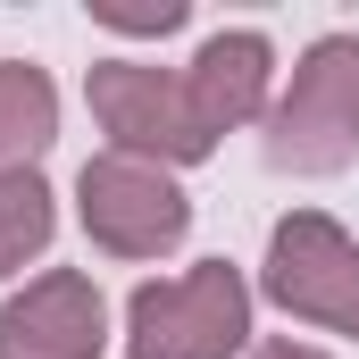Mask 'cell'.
Here are the masks:
<instances>
[{"label": "cell", "mask_w": 359, "mask_h": 359, "mask_svg": "<svg viewBox=\"0 0 359 359\" xmlns=\"http://www.w3.org/2000/svg\"><path fill=\"white\" fill-rule=\"evenodd\" d=\"M351 142H359V34H326L292 67V92H284L276 134H268V159L301 168V176H326V168L351 159Z\"/></svg>", "instance_id": "6da1fadb"}, {"label": "cell", "mask_w": 359, "mask_h": 359, "mask_svg": "<svg viewBox=\"0 0 359 359\" xmlns=\"http://www.w3.org/2000/svg\"><path fill=\"white\" fill-rule=\"evenodd\" d=\"M243 343V284L226 259H209L184 284L134 292V359H226Z\"/></svg>", "instance_id": "7a4b0ae2"}, {"label": "cell", "mask_w": 359, "mask_h": 359, "mask_svg": "<svg viewBox=\"0 0 359 359\" xmlns=\"http://www.w3.org/2000/svg\"><path fill=\"white\" fill-rule=\"evenodd\" d=\"M92 109L100 126L117 134V159H201L209 134L192 126V100H184L176 76L142 67V59H100L92 67Z\"/></svg>", "instance_id": "3957f363"}, {"label": "cell", "mask_w": 359, "mask_h": 359, "mask_svg": "<svg viewBox=\"0 0 359 359\" xmlns=\"http://www.w3.org/2000/svg\"><path fill=\"white\" fill-rule=\"evenodd\" d=\"M76 192H84V226H92V243H109V251H126V259L168 251V243H184V226H192L184 192L159 176L151 159H92Z\"/></svg>", "instance_id": "277c9868"}, {"label": "cell", "mask_w": 359, "mask_h": 359, "mask_svg": "<svg viewBox=\"0 0 359 359\" xmlns=\"http://www.w3.org/2000/svg\"><path fill=\"white\" fill-rule=\"evenodd\" d=\"M0 351L8 359H92L100 351V292L84 276H42L25 301L0 309Z\"/></svg>", "instance_id": "5b68a950"}, {"label": "cell", "mask_w": 359, "mask_h": 359, "mask_svg": "<svg viewBox=\"0 0 359 359\" xmlns=\"http://www.w3.org/2000/svg\"><path fill=\"white\" fill-rule=\"evenodd\" d=\"M268 34H251V25H234V34H209L201 42V59L184 67V100H192V126L201 134H226V126H243L251 109H259V92H268Z\"/></svg>", "instance_id": "8992f818"}, {"label": "cell", "mask_w": 359, "mask_h": 359, "mask_svg": "<svg viewBox=\"0 0 359 359\" xmlns=\"http://www.w3.org/2000/svg\"><path fill=\"white\" fill-rule=\"evenodd\" d=\"M50 134H59V100L42 84V67L0 59V176H34Z\"/></svg>", "instance_id": "52a82bcc"}, {"label": "cell", "mask_w": 359, "mask_h": 359, "mask_svg": "<svg viewBox=\"0 0 359 359\" xmlns=\"http://www.w3.org/2000/svg\"><path fill=\"white\" fill-rule=\"evenodd\" d=\"M50 243V192L42 176H0V276L25 268V251Z\"/></svg>", "instance_id": "ba28073f"}, {"label": "cell", "mask_w": 359, "mask_h": 359, "mask_svg": "<svg viewBox=\"0 0 359 359\" xmlns=\"http://www.w3.org/2000/svg\"><path fill=\"white\" fill-rule=\"evenodd\" d=\"M100 25H117V34H176L184 25V8L168 0V8H92Z\"/></svg>", "instance_id": "9c48e42d"}, {"label": "cell", "mask_w": 359, "mask_h": 359, "mask_svg": "<svg viewBox=\"0 0 359 359\" xmlns=\"http://www.w3.org/2000/svg\"><path fill=\"white\" fill-rule=\"evenodd\" d=\"M259 359H318V351H301V343H268Z\"/></svg>", "instance_id": "30bf717a"}]
</instances>
